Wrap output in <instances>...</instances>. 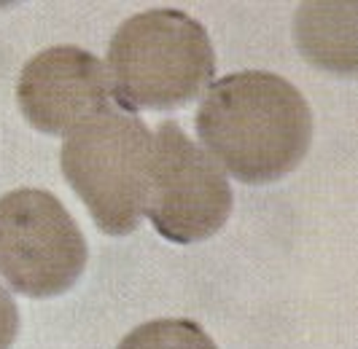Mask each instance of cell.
<instances>
[{
  "instance_id": "obj_1",
  "label": "cell",
  "mask_w": 358,
  "mask_h": 349,
  "mask_svg": "<svg viewBox=\"0 0 358 349\" xmlns=\"http://www.w3.org/2000/svg\"><path fill=\"white\" fill-rule=\"evenodd\" d=\"M194 126L215 164L248 186L294 172L313 142L305 94L267 70H240L210 84Z\"/></svg>"
},
{
  "instance_id": "obj_2",
  "label": "cell",
  "mask_w": 358,
  "mask_h": 349,
  "mask_svg": "<svg viewBox=\"0 0 358 349\" xmlns=\"http://www.w3.org/2000/svg\"><path fill=\"white\" fill-rule=\"evenodd\" d=\"M106 70L113 100L135 110H176L197 100L215 73L210 35L176 8L141 11L108 43Z\"/></svg>"
},
{
  "instance_id": "obj_3",
  "label": "cell",
  "mask_w": 358,
  "mask_h": 349,
  "mask_svg": "<svg viewBox=\"0 0 358 349\" xmlns=\"http://www.w3.org/2000/svg\"><path fill=\"white\" fill-rule=\"evenodd\" d=\"M151 151V129L124 110L81 124L62 142V174L87 205L94 226L108 237H124L141 226Z\"/></svg>"
},
{
  "instance_id": "obj_4",
  "label": "cell",
  "mask_w": 358,
  "mask_h": 349,
  "mask_svg": "<svg viewBox=\"0 0 358 349\" xmlns=\"http://www.w3.org/2000/svg\"><path fill=\"white\" fill-rule=\"evenodd\" d=\"M87 239L65 205L41 188L0 199V277L27 298L68 293L87 269Z\"/></svg>"
},
{
  "instance_id": "obj_5",
  "label": "cell",
  "mask_w": 358,
  "mask_h": 349,
  "mask_svg": "<svg viewBox=\"0 0 358 349\" xmlns=\"http://www.w3.org/2000/svg\"><path fill=\"white\" fill-rule=\"evenodd\" d=\"M232 186L215 158L180 124L162 121L154 132L143 215L167 242L194 244L218 234L232 212Z\"/></svg>"
},
{
  "instance_id": "obj_6",
  "label": "cell",
  "mask_w": 358,
  "mask_h": 349,
  "mask_svg": "<svg viewBox=\"0 0 358 349\" xmlns=\"http://www.w3.org/2000/svg\"><path fill=\"white\" fill-rule=\"evenodd\" d=\"M17 103L30 126L54 138L116 110L106 65L81 46L38 52L19 73Z\"/></svg>"
},
{
  "instance_id": "obj_7",
  "label": "cell",
  "mask_w": 358,
  "mask_h": 349,
  "mask_svg": "<svg viewBox=\"0 0 358 349\" xmlns=\"http://www.w3.org/2000/svg\"><path fill=\"white\" fill-rule=\"evenodd\" d=\"M116 349H218L205 328L194 320L162 317L127 333Z\"/></svg>"
},
{
  "instance_id": "obj_8",
  "label": "cell",
  "mask_w": 358,
  "mask_h": 349,
  "mask_svg": "<svg viewBox=\"0 0 358 349\" xmlns=\"http://www.w3.org/2000/svg\"><path fill=\"white\" fill-rule=\"evenodd\" d=\"M19 333V309L11 293L0 285V349H11Z\"/></svg>"
}]
</instances>
